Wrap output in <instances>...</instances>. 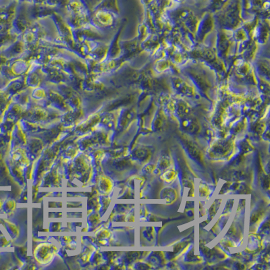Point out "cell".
<instances>
[{
    "label": "cell",
    "mask_w": 270,
    "mask_h": 270,
    "mask_svg": "<svg viewBox=\"0 0 270 270\" xmlns=\"http://www.w3.org/2000/svg\"><path fill=\"white\" fill-rule=\"evenodd\" d=\"M174 86H175L176 89L180 92L185 95H191L193 93L192 89L183 81L180 78H176L174 80Z\"/></svg>",
    "instance_id": "6da1fadb"
},
{
    "label": "cell",
    "mask_w": 270,
    "mask_h": 270,
    "mask_svg": "<svg viewBox=\"0 0 270 270\" xmlns=\"http://www.w3.org/2000/svg\"><path fill=\"white\" fill-rule=\"evenodd\" d=\"M182 126L186 131L191 132V133H195L198 129L197 122L191 118H185L182 122Z\"/></svg>",
    "instance_id": "7a4b0ae2"
}]
</instances>
